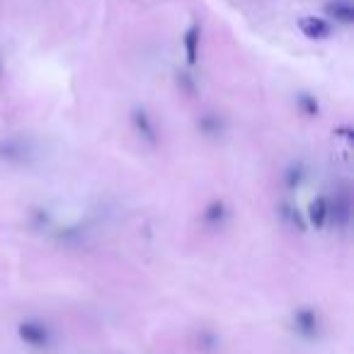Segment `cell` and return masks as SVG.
<instances>
[{
  "label": "cell",
  "instance_id": "cell-1",
  "mask_svg": "<svg viewBox=\"0 0 354 354\" xmlns=\"http://www.w3.org/2000/svg\"><path fill=\"white\" fill-rule=\"evenodd\" d=\"M0 160L6 162V165H30L32 160V146L30 141L20 136H10V138H3L0 141Z\"/></svg>",
  "mask_w": 354,
  "mask_h": 354
},
{
  "label": "cell",
  "instance_id": "cell-2",
  "mask_svg": "<svg viewBox=\"0 0 354 354\" xmlns=\"http://www.w3.org/2000/svg\"><path fill=\"white\" fill-rule=\"evenodd\" d=\"M17 337L22 339L25 344L30 347H49L51 344V328L44 323V320H37V318H27L17 325Z\"/></svg>",
  "mask_w": 354,
  "mask_h": 354
},
{
  "label": "cell",
  "instance_id": "cell-3",
  "mask_svg": "<svg viewBox=\"0 0 354 354\" xmlns=\"http://www.w3.org/2000/svg\"><path fill=\"white\" fill-rule=\"evenodd\" d=\"M291 325H294L296 335L304 339H318L320 337V315L310 306H301L291 315Z\"/></svg>",
  "mask_w": 354,
  "mask_h": 354
},
{
  "label": "cell",
  "instance_id": "cell-4",
  "mask_svg": "<svg viewBox=\"0 0 354 354\" xmlns=\"http://www.w3.org/2000/svg\"><path fill=\"white\" fill-rule=\"evenodd\" d=\"M131 127H133V133H136L143 143H148V146H158L160 133H158L156 119L151 117V112H148L146 107H133L131 109Z\"/></svg>",
  "mask_w": 354,
  "mask_h": 354
},
{
  "label": "cell",
  "instance_id": "cell-5",
  "mask_svg": "<svg viewBox=\"0 0 354 354\" xmlns=\"http://www.w3.org/2000/svg\"><path fill=\"white\" fill-rule=\"evenodd\" d=\"M299 30L306 39H313V41H325L333 37L335 27L330 25L325 17H315V15H304L299 20Z\"/></svg>",
  "mask_w": 354,
  "mask_h": 354
},
{
  "label": "cell",
  "instance_id": "cell-6",
  "mask_svg": "<svg viewBox=\"0 0 354 354\" xmlns=\"http://www.w3.org/2000/svg\"><path fill=\"white\" fill-rule=\"evenodd\" d=\"M323 17L330 22V25H342L349 27L354 25V6L349 0H328L323 6Z\"/></svg>",
  "mask_w": 354,
  "mask_h": 354
},
{
  "label": "cell",
  "instance_id": "cell-7",
  "mask_svg": "<svg viewBox=\"0 0 354 354\" xmlns=\"http://www.w3.org/2000/svg\"><path fill=\"white\" fill-rule=\"evenodd\" d=\"M330 221V199L328 197H313L308 202V209H306V223H310V226L315 228V231H320V228H325Z\"/></svg>",
  "mask_w": 354,
  "mask_h": 354
},
{
  "label": "cell",
  "instance_id": "cell-8",
  "mask_svg": "<svg viewBox=\"0 0 354 354\" xmlns=\"http://www.w3.org/2000/svg\"><path fill=\"white\" fill-rule=\"evenodd\" d=\"M228 216H231V212H228V204L223 202V199H212V202L204 207L202 212V223L209 228H214V231H218V228L226 226Z\"/></svg>",
  "mask_w": 354,
  "mask_h": 354
},
{
  "label": "cell",
  "instance_id": "cell-9",
  "mask_svg": "<svg viewBox=\"0 0 354 354\" xmlns=\"http://www.w3.org/2000/svg\"><path fill=\"white\" fill-rule=\"evenodd\" d=\"M199 44H202V27L199 22H192L187 27V32L183 35V49H185V61L189 68H194L199 61Z\"/></svg>",
  "mask_w": 354,
  "mask_h": 354
},
{
  "label": "cell",
  "instance_id": "cell-10",
  "mask_svg": "<svg viewBox=\"0 0 354 354\" xmlns=\"http://www.w3.org/2000/svg\"><path fill=\"white\" fill-rule=\"evenodd\" d=\"M330 218H335L339 228L349 226V218H352V202H349V194H337L335 202H330Z\"/></svg>",
  "mask_w": 354,
  "mask_h": 354
},
{
  "label": "cell",
  "instance_id": "cell-11",
  "mask_svg": "<svg viewBox=\"0 0 354 354\" xmlns=\"http://www.w3.org/2000/svg\"><path fill=\"white\" fill-rule=\"evenodd\" d=\"M197 127L207 138H218L223 131H226V119H223L221 114H216V112H207V114H202V117H199Z\"/></svg>",
  "mask_w": 354,
  "mask_h": 354
},
{
  "label": "cell",
  "instance_id": "cell-12",
  "mask_svg": "<svg viewBox=\"0 0 354 354\" xmlns=\"http://www.w3.org/2000/svg\"><path fill=\"white\" fill-rule=\"evenodd\" d=\"M306 177H308V167L304 165V162H291L289 167H286V172H284V185H286V189L289 192H294V189H299L301 185L306 183Z\"/></svg>",
  "mask_w": 354,
  "mask_h": 354
},
{
  "label": "cell",
  "instance_id": "cell-13",
  "mask_svg": "<svg viewBox=\"0 0 354 354\" xmlns=\"http://www.w3.org/2000/svg\"><path fill=\"white\" fill-rule=\"evenodd\" d=\"M296 109H299L304 117L313 119L320 114V102L315 100V95H310V93H296Z\"/></svg>",
  "mask_w": 354,
  "mask_h": 354
},
{
  "label": "cell",
  "instance_id": "cell-14",
  "mask_svg": "<svg viewBox=\"0 0 354 354\" xmlns=\"http://www.w3.org/2000/svg\"><path fill=\"white\" fill-rule=\"evenodd\" d=\"M279 214H281V218H284L289 226H294L296 231H306V216H301V212H299V207L296 204H291V202H284L279 207Z\"/></svg>",
  "mask_w": 354,
  "mask_h": 354
},
{
  "label": "cell",
  "instance_id": "cell-15",
  "mask_svg": "<svg viewBox=\"0 0 354 354\" xmlns=\"http://www.w3.org/2000/svg\"><path fill=\"white\" fill-rule=\"evenodd\" d=\"M177 85L187 95H194V78L189 73H177Z\"/></svg>",
  "mask_w": 354,
  "mask_h": 354
},
{
  "label": "cell",
  "instance_id": "cell-16",
  "mask_svg": "<svg viewBox=\"0 0 354 354\" xmlns=\"http://www.w3.org/2000/svg\"><path fill=\"white\" fill-rule=\"evenodd\" d=\"M354 129L352 127H337L335 129V136H342V138H352Z\"/></svg>",
  "mask_w": 354,
  "mask_h": 354
}]
</instances>
